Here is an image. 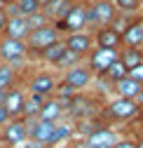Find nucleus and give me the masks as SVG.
I'll use <instances>...</instances> for the list:
<instances>
[{"label":"nucleus","mask_w":143,"mask_h":148,"mask_svg":"<svg viewBox=\"0 0 143 148\" xmlns=\"http://www.w3.org/2000/svg\"><path fill=\"white\" fill-rule=\"evenodd\" d=\"M63 42H66L68 52H73V54H78L80 59H84L87 54L94 49V35L87 33V31H75V33H68L63 38Z\"/></svg>","instance_id":"423d86ee"},{"label":"nucleus","mask_w":143,"mask_h":148,"mask_svg":"<svg viewBox=\"0 0 143 148\" xmlns=\"http://www.w3.org/2000/svg\"><path fill=\"white\" fill-rule=\"evenodd\" d=\"M68 148H89V146H87V141H78V143H73V146H68Z\"/></svg>","instance_id":"c9c22d12"},{"label":"nucleus","mask_w":143,"mask_h":148,"mask_svg":"<svg viewBox=\"0 0 143 148\" xmlns=\"http://www.w3.org/2000/svg\"><path fill=\"white\" fill-rule=\"evenodd\" d=\"M0 139H3L5 148H14V146H21L24 141H28V129H26L24 118H14V120H10V122L3 127V134H0Z\"/></svg>","instance_id":"20e7f679"},{"label":"nucleus","mask_w":143,"mask_h":148,"mask_svg":"<svg viewBox=\"0 0 143 148\" xmlns=\"http://www.w3.org/2000/svg\"><path fill=\"white\" fill-rule=\"evenodd\" d=\"M113 5L124 10V12H136L141 7V0H113Z\"/></svg>","instance_id":"c85d7f7f"},{"label":"nucleus","mask_w":143,"mask_h":148,"mask_svg":"<svg viewBox=\"0 0 143 148\" xmlns=\"http://www.w3.org/2000/svg\"><path fill=\"white\" fill-rule=\"evenodd\" d=\"M134 101H136V106H138V108L143 110V87H141V92L136 94V99H134Z\"/></svg>","instance_id":"f704fd0d"},{"label":"nucleus","mask_w":143,"mask_h":148,"mask_svg":"<svg viewBox=\"0 0 143 148\" xmlns=\"http://www.w3.org/2000/svg\"><path fill=\"white\" fill-rule=\"evenodd\" d=\"M0 64H3V59H0Z\"/></svg>","instance_id":"a19ab883"},{"label":"nucleus","mask_w":143,"mask_h":148,"mask_svg":"<svg viewBox=\"0 0 143 148\" xmlns=\"http://www.w3.org/2000/svg\"><path fill=\"white\" fill-rule=\"evenodd\" d=\"M3 38H10V40H26L28 35V26H26V19L24 16H10L5 21V28H3Z\"/></svg>","instance_id":"2eb2a0df"},{"label":"nucleus","mask_w":143,"mask_h":148,"mask_svg":"<svg viewBox=\"0 0 143 148\" xmlns=\"http://www.w3.org/2000/svg\"><path fill=\"white\" fill-rule=\"evenodd\" d=\"M3 101H5V92H0V106H3Z\"/></svg>","instance_id":"4c0bfd02"},{"label":"nucleus","mask_w":143,"mask_h":148,"mask_svg":"<svg viewBox=\"0 0 143 148\" xmlns=\"http://www.w3.org/2000/svg\"><path fill=\"white\" fill-rule=\"evenodd\" d=\"M63 52H66V42H63V40H57V42H52L49 47H45V49L40 52V59L47 61V64H57Z\"/></svg>","instance_id":"b1692460"},{"label":"nucleus","mask_w":143,"mask_h":148,"mask_svg":"<svg viewBox=\"0 0 143 148\" xmlns=\"http://www.w3.org/2000/svg\"><path fill=\"white\" fill-rule=\"evenodd\" d=\"M10 3H14V0H0V5H3V7H5V5H10Z\"/></svg>","instance_id":"e433bc0d"},{"label":"nucleus","mask_w":143,"mask_h":148,"mask_svg":"<svg viewBox=\"0 0 143 148\" xmlns=\"http://www.w3.org/2000/svg\"><path fill=\"white\" fill-rule=\"evenodd\" d=\"M92 75L94 73L89 71V66L87 64H78V66H73V68H68L66 73H63V85H68L70 89H84L89 82H92Z\"/></svg>","instance_id":"9d476101"},{"label":"nucleus","mask_w":143,"mask_h":148,"mask_svg":"<svg viewBox=\"0 0 143 148\" xmlns=\"http://www.w3.org/2000/svg\"><path fill=\"white\" fill-rule=\"evenodd\" d=\"M115 14H117V7L113 5V0H96L89 7V24H94L99 28H106V26H110Z\"/></svg>","instance_id":"39448f33"},{"label":"nucleus","mask_w":143,"mask_h":148,"mask_svg":"<svg viewBox=\"0 0 143 148\" xmlns=\"http://www.w3.org/2000/svg\"><path fill=\"white\" fill-rule=\"evenodd\" d=\"M80 61H82V59L78 57V54H73V52H68V49H66V52L61 54V57H59V61H57L54 66H59V68L68 71V68H73V66H78Z\"/></svg>","instance_id":"bb28decb"},{"label":"nucleus","mask_w":143,"mask_h":148,"mask_svg":"<svg viewBox=\"0 0 143 148\" xmlns=\"http://www.w3.org/2000/svg\"><path fill=\"white\" fill-rule=\"evenodd\" d=\"M70 136H73V125H57L54 127V134H52V139H49V143H47V148H59V143H63V141H68Z\"/></svg>","instance_id":"5701e85b"},{"label":"nucleus","mask_w":143,"mask_h":148,"mask_svg":"<svg viewBox=\"0 0 143 148\" xmlns=\"http://www.w3.org/2000/svg\"><path fill=\"white\" fill-rule=\"evenodd\" d=\"M14 5L21 16H31L35 12H40V0H14Z\"/></svg>","instance_id":"a878e982"},{"label":"nucleus","mask_w":143,"mask_h":148,"mask_svg":"<svg viewBox=\"0 0 143 148\" xmlns=\"http://www.w3.org/2000/svg\"><path fill=\"white\" fill-rule=\"evenodd\" d=\"M16 87V68L12 64H0V92Z\"/></svg>","instance_id":"412c9836"},{"label":"nucleus","mask_w":143,"mask_h":148,"mask_svg":"<svg viewBox=\"0 0 143 148\" xmlns=\"http://www.w3.org/2000/svg\"><path fill=\"white\" fill-rule=\"evenodd\" d=\"M89 24V7L82 5V3H75L70 7V12L63 16L61 21H57V31L61 33H75V31H84V26Z\"/></svg>","instance_id":"f03ea898"},{"label":"nucleus","mask_w":143,"mask_h":148,"mask_svg":"<svg viewBox=\"0 0 143 148\" xmlns=\"http://www.w3.org/2000/svg\"><path fill=\"white\" fill-rule=\"evenodd\" d=\"M75 3L78 0H45V3L40 5V12L47 16L49 24H57L70 12V7H73Z\"/></svg>","instance_id":"9b49d317"},{"label":"nucleus","mask_w":143,"mask_h":148,"mask_svg":"<svg viewBox=\"0 0 143 148\" xmlns=\"http://www.w3.org/2000/svg\"><path fill=\"white\" fill-rule=\"evenodd\" d=\"M103 75L108 78L110 82H117V80H122V78H127V68H124V64L120 61V57H117V59L108 66V71H106Z\"/></svg>","instance_id":"393cba45"},{"label":"nucleus","mask_w":143,"mask_h":148,"mask_svg":"<svg viewBox=\"0 0 143 148\" xmlns=\"http://www.w3.org/2000/svg\"><path fill=\"white\" fill-rule=\"evenodd\" d=\"M24 99H26V92H24V89H19V87H12V89H7V92H5V101H3V106H5V110L10 113V118H12V120H14V118H21Z\"/></svg>","instance_id":"4468645a"},{"label":"nucleus","mask_w":143,"mask_h":148,"mask_svg":"<svg viewBox=\"0 0 143 148\" xmlns=\"http://www.w3.org/2000/svg\"><path fill=\"white\" fill-rule=\"evenodd\" d=\"M136 148H143V139H138V141H136Z\"/></svg>","instance_id":"58836bf2"},{"label":"nucleus","mask_w":143,"mask_h":148,"mask_svg":"<svg viewBox=\"0 0 143 148\" xmlns=\"http://www.w3.org/2000/svg\"><path fill=\"white\" fill-rule=\"evenodd\" d=\"M21 148H45V146H42V143H35V141H24Z\"/></svg>","instance_id":"72a5a7b5"},{"label":"nucleus","mask_w":143,"mask_h":148,"mask_svg":"<svg viewBox=\"0 0 143 148\" xmlns=\"http://www.w3.org/2000/svg\"><path fill=\"white\" fill-rule=\"evenodd\" d=\"M113 148H136V141H131V139H117V143Z\"/></svg>","instance_id":"7c9ffc66"},{"label":"nucleus","mask_w":143,"mask_h":148,"mask_svg":"<svg viewBox=\"0 0 143 148\" xmlns=\"http://www.w3.org/2000/svg\"><path fill=\"white\" fill-rule=\"evenodd\" d=\"M57 40H61V33L57 31V26L54 24H47V26H42V28H35V31H31L28 35H26V52L31 54V52H35L40 57V52L45 49V47H49L52 42H57Z\"/></svg>","instance_id":"f257e3e1"},{"label":"nucleus","mask_w":143,"mask_h":148,"mask_svg":"<svg viewBox=\"0 0 143 148\" xmlns=\"http://www.w3.org/2000/svg\"><path fill=\"white\" fill-rule=\"evenodd\" d=\"M120 38H122V45L141 49V45H143V21H131Z\"/></svg>","instance_id":"a211bd4d"},{"label":"nucleus","mask_w":143,"mask_h":148,"mask_svg":"<svg viewBox=\"0 0 143 148\" xmlns=\"http://www.w3.org/2000/svg\"><path fill=\"white\" fill-rule=\"evenodd\" d=\"M28 57L26 42L24 40H10V38H0V59L3 64H19Z\"/></svg>","instance_id":"6e6552de"},{"label":"nucleus","mask_w":143,"mask_h":148,"mask_svg":"<svg viewBox=\"0 0 143 148\" xmlns=\"http://www.w3.org/2000/svg\"><path fill=\"white\" fill-rule=\"evenodd\" d=\"M120 61L124 64V68H127V71H131L134 66L143 64V52L136 49V47H124V49L120 52Z\"/></svg>","instance_id":"4be33fe9"},{"label":"nucleus","mask_w":143,"mask_h":148,"mask_svg":"<svg viewBox=\"0 0 143 148\" xmlns=\"http://www.w3.org/2000/svg\"><path fill=\"white\" fill-rule=\"evenodd\" d=\"M10 120H12V118H10V113L5 110V106H0V127H5Z\"/></svg>","instance_id":"2f4dec72"},{"label":"nucleus","mask_w":143,"mask_h":148,"mask_svg":"<svg viewBox=\"0 0 143 148\" xmlns=\"http://www.w3.org/2000/svg\"><path fill=\"white\" fill-rule=\"evenodd\" d=\"M113 87H115L113 92L120 99H136V94L141 92V85L136 80H131V78H122V80L113 82Z\"/></svg>","instance_id":"6ab92c4d"},{"label":"nucleus","mask_w":143,"mask_h":148,"mask_svg":"<svg viewBox=\"0 0 143 148\" xmlns=\"http://www.w3.org/2000/svg\"><path fill=\"white\" fill-rule=\"evenodd\" d=\"M120 57L117 49H106V47H94L92 52L87 54V66L92 73H99V75H103L106 71H108V66Z\"/></svg>","instance_id":"7ed1b4c3"},{"label":"nucleus","mask_w":143,"mask_h":148,"mask_svg":"<svg viewBox=\"0 0 143 148\" xmlns=\"http://www.w3.org/2000/svg\"><path fill=\"white\" fill-rule=\"evenodd\" d=\"M42 97H38V94H26V99H24V110H21V118L24 120H35L38 118V110H40V106H42Z\"/></svg>","instance_id":"aec40b11"},{"label":"nucleus","mask_w":143,"mask_h":148,"mask_svg":"<svg viewBox=\"0 0 143 148\" xmlns=\"http://www.w3.org/2000/svg\"><path fill=\"white\" fill-rule=\"evenodd\" d=\"M26 19V26H28V33L31 31H35V28H42V26H47L49 21H47V16L42 14V12H35V14H31V16H24Z\"/></svg>","instance_id":"cd10ccee"},{"label":"nucleus","mask_w":143,"mask_h":148,"mask_svg":"<svg viewBox=\"0 0 143 148\" xmlns=\"http://www.w3.org/2000/svg\"><path fill=\"white\" fill-rule=\"evenodd\" d=\"M117 132L115 129H110V127H96V129H92V132L87 134V146L89 148H113L115 143H117Z\"/></svg>","instance_id":"ddd939ff"},{"label":"nucleus","mask_w":143,"mask_h":148,"mask_svg":"<svg viewBox=\"0 0 143 148\" xmlns=\"http://www.w3.org/2000/svg\"><path fill=\"white\" fill-rule=\"evenodd\" d=\"M94 42L96 47H106V49H120L122 45V38H120V33L113 31L110 26H106V28H99L96 35H94Z\"/></svg>","instance_id":"f3484780"},{"label":"nucleus","mask_w":143,"mask_h":148,"mask_svg":"<svg viewBox=\"0 0 143 148\" xmlns=\"http://www.w3.org/2000/svg\"><path fill=\"white\" fill-rule=\"evenodd\" d=\"M141 87H143V85H141Z\"/></svg>","instance_id":"79ce46f5"},{"label":"nucleus","mask_w":143,"mask_h":148,"mask_svg":"<svg viewBox=\"0 0 143 148\" xmlns=\"http://www.w3.org/2000/svg\"><path fill=\"white\" fill-rule=\"evenodd\" d=\"M63 106L54 99V97H49V99H45L42 101V106H40V110H38V120H45V122H59V118L63 115Z\"/></svg>","instance_id":"dca6fc26"},{"label":"nucleus","mask_w":143,"mask_h":148,"mask_svg":"<svg viewBox=\"0 0 143 148\" xmlns=\"http://www.w3.org/2000/svg\"><path fill=\"white\" fill-rule=\"evenodd\" d=\"M141 7H143V0H141Z\"/></svg>","instance_id":"ea45409f"},{"label":"nucleus","mask_w":143,"mask_h":148,"mask_svg":"<svg viewBox=\"0 0 143 148\" xmlns=\"http://www.w3.org/2000/svg\"><path fill=\"white\" fill-rule=\"evenodd\" d=\"M106 113H108L113 120L124 122V120L136 118V115L141 113V108L136 106V101H134V99H120V97H115L108 106H106Z\"/></svg>","instance_id":"0eeeda50"},{"label":"nucleus","mask_w":143,"mask_h":148,"mask_svg":"<svg viewBox=\"0 0 143 148\" xmlns=\"http://www.w3.org/2000/svg\"><path fill=\"white\" fill-rule=\"evenodd\" d=\"M5 21H7V14H5V7H0V33L5 28Z\"/></svg>","instance_id":"473e14b6"},{"label":"nucleus","mask_w":143,"mask_h":148,"mask_svg":"<svg viewBox=\"0 0 143 148\" xmlns=\"http://www.w3.org/2000/svg\"><path fill=\"white\" fill-rule=\"evenodd\" d=\"M127 78H131V80H136L138 85H143V64H138V66H134L131 71H127Z\"/></svg>","instance_id":"c756f323"},{"label":"nucleus","mask_w":143,"mask_h":148,"mask_svg":"<svg viewBox=\"0 0 143 148\" xmlns=\"http://www.w3.org/2000/svg\"><path fill=\"white\" fill-rule=\"evenodd\" d=\"M26 122V129H28V141H35V143H42L47 148L52 134H54V127L57 122H45V120H24Z\"/></svg>","instance_id":"1a4fd4ad"},{"label":"nucleus","mask_w":143,"mask_h":148,"mask_svg":"<svg viewBox=\"0 0 143 148\" xmlns=\"http://www.w3.org/2000/svg\"><path fill=\"white\" fill-rule=\"evenodd\" d=\"M54 89H57V80H54V75L52 73H35L33 75V80L28 82V92L31 94H38V97H42V99H49L52 94H54Z\"/></svg>","instance_id":"f8f14e48"}]
</instances>
